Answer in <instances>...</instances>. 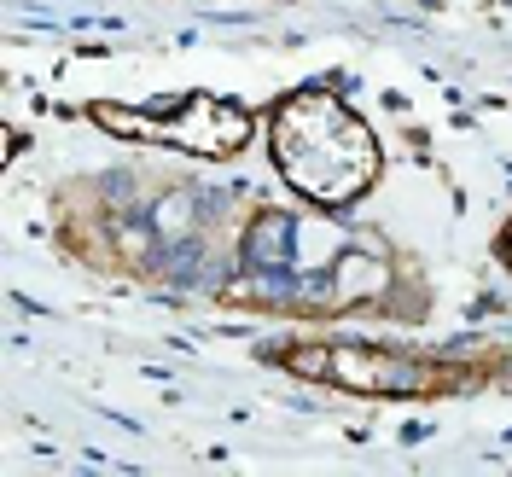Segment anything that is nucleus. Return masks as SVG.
<instances>
[{
    "mask_svg": "<svg viewBox=\"0 0 512 477\" xmlns=\"http://www.w3.org/2000/svg\"><path fill=\"white\" fill-rule=\"evenodd\" d=\"M94 117L117 134H140V140H163V146H187L198 158H227L251 140V117L227 99L187 94L169 99L158 111H123V105H94Z\"/></svg>",
    "mask_w": 512,
    "mask_h": 477,
    "instance_id": "2",
    "label": "nucleus"
},
{
    "mask_svg": "<svg viewBox=\"0 0 512 477\" xmlns=\"http://www.w3.org/2000/svg\"><path fill=\"white\" fill-rule=\"evenodd\" d=\"M286 361L297 373H315V379L350 384V390H373V396H414V390H431V373L419 361H402V355L384 350H361V344H303V350H286Z\"/></svg>",
    "mask_w": 512,
    "mask_h": 477,
    "instance_id": "3",
    "label": "nucleus"
},
{
    "mask_svg": "<svg viewBox=\"0 0 512 477\" xmlns=\"http://www.w3.org/2000/svg\"><path fill=\"white\" fill-rule=\"evenodd\" d=\"M274 169L309 204L344 210L379 175V146L344 99L303 88L274 111Z\"/></svg>",
    "mask_w": 512,
    "mask_h": 477,
    "instance_id": "1",
    "label": "nucleus"
},
{
    "mask_svg": "<svg viewBox=\"0 0 512 477\" xmlns=\"http://www.w3.org/2000/svg\"><path fill=\"white\" fill-rule=\"evenodd\" d=\"M501 256H507V262H512V227H507V239H501Z\"/></svg>",
    "mask_w": 512,
    "mask_h": 477,
    "instance_id": "4",
    "label": "nucleus"
}]
</instances>
